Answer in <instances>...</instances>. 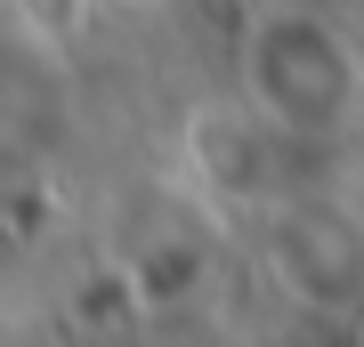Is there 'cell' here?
I'll return each mask as SVG.
<instances>
[{
    "instance_id": "1",
    "label": "cell",
    "mask_w": 364,
    "mask_h": 347,
    "mask_svg": "<svg viewBox=\"0 0 364 347\" xmlns=\"http://www.w3.org/2000/svg\"><path fill=\"white\" fill-rule=\"evenodd\" d=\"M33 9H41V16H65V9H73V0H33Z\"/></svg>"
}]
</instances>
